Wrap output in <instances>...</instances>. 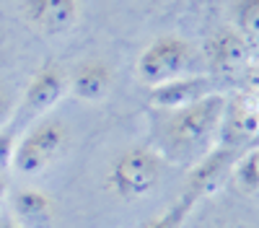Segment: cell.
Here are the masks:
<instances>
[{"label":"cell","mask_w":259,"mask_h":228,"mask_svg":"<svg viewBox=\"0 0 259 228\" xmlns=\"http://www.w3.org/2000/svg\"><path fill=\"white\" fill-rule=\"evenodd\" d=\"M228 99L218 91L202 96L200 101L189 104L184 109L168 112L163 122V158L174 161H197L205 156L215 143L223 124Z\"/></svg>","instance_id":"1"},{"label":"cell","mask_w":259,"mask_h":228,"mask_svg":"<svg viewBox=\"0 0 259 228\" xmlns=\"http://www.w3.org/2000/svg\"><path fill=\"white\" fill-rule=\"evenodd\" d=\"M197 68H200V55L194 50V44L177 34L156 36L140 52L135 62L138 78L148 83V86H158V83L174 80V78L194 75Z\"/></svg>","instance_id":"2"},{"label":"cell","mask_w":259,"mask_h":228,"mask_svg":"<svg viewBox=\"0 0 259 228\" xmlns=\"http://www.w3.org/2000/svg\"><path fill=\"white\" fill-rule=\"evenodd\" d=\"M166 169V158L150 145H133L109 169V187L124 200H138L156 190Z\"/></svg>","instance_id":"3"},{"label":"cell","mask_w":259,"mask_h":228,"mask_svg":"<svg viewBox=\"0 0 259 228\" xmlns=\"http://www.w3.org/2000/svg\"><path fill=\"white\" fill-rule=\"evenodd\" d=\"M68 140H70L68 124L57 117H45L18 140L13 169L24 176H36L47 171L62 156V151L68 148Z\"/></svg>","instance_id":"4"},{"label":"cell","mask_w":259,"mask_h":228,"mask_svg":"<svg viewBox=\"0 0 259 228\" xmlns=\"http://www.w3.org/2000/svg\"><path fill=\"white\" fill-rule=\"evenodd\" d=\"M21 13L34 31L45 36H60L78 24L80 0H24Z\"/></svg>","instance_id":"5"},{"label":"cell","mask_w":259,"mask_h":228,"mask_svg":"<svg viewBox=\"0 0 259 228\" xmlns=\"http://www.w3.org/2000/svg\"><path fill=\"white\" fill-rule=\"evenodd\" d=\"M241 156L239 148H228V145H218L215 143L212 148L200 156L197 161H194V166L189 169L187 174V192L194 195V197H202L212 190H218V187L223 184V179L231 174L236 158Z\"/></svg>","instance_id":"6"},{"label":"cell","mask_w":259,"mask_h":228,"mask_svg":"<svg viewBox=\"0 0 259 228\" xmlns=\"http://www.w3.org/2000/svg\"><path fill=\"white\" fill-rule=\"evenodd\" d=\"M207 94H212V78L194 73V75L158 83V86H148V104L161 112H177L200 101Z\"/></svg>","instance_id":"7"},{"label":"cell","mask_w":259,"mask_h":228,"mask_svg":"<svg viewBox=\"0 0 259 228\" xmlns=\"http://www.w3.org/2000/svg\"><path fill=\"white\" fill-rule=\"evenodd\" d=\"M65 94H68V73L50 62V65L39 68L31 75V80L26 83L21 107L26 109V114L41 117V114H47L50 109H55Z\"/></svg>","instance_id":"8"},{"label":"cell","mask_w":259,"mask_h":228,"mask_svg":"<svg viewBox=\"0 0 259 228\" xmlns=\"http://www.w3.org/2000/svg\"><path fill=\"white\" fill-rule=\"evenodd\" d=\"M259 132V104L249 96H236L226 104L223 124L218 132V145L228 148H244L249 140H254Z\"/></svg>","instance_id":"9"},{"label":"cell","mask_w":259,"mask_h":228,"mask_svg":"<svg viewBox=\"0 0 259 228\" xmlns=\"http://www.w3.org/2000/svg\"><path fill=\"white\" fill-rule=\"evenodd\" d=\"M114 88V68L104 60H80L68 73V91L89 104H99Z\"/></svg>","instance_id":"10"},{"label":"cell","mask_w":259,"mask_h":228,"mask_svg":"<svg viewBox=\"0 0 259 228\" xmlns=\"http://www.w3.org/2000/svg\"><path fill=\"white\" fill-rule=\"evenodd\" d=\"M13 207V220L24 228H52L55 220V205L47 192L36 190V187H24L11 197Z\"/></svg>","instance_id":"11"},{"label":"cell","mask_w":259,"mask_h":228,"mask_svg":"<svg viewBox=\"0 0 259 228\" xmlns=\"http://www.w3.org/2000/svg\"><path fill=\"white\" fill-rule=\"evenodd\" d=\"M249 57V41L236 31L223 29L207 41V62L215 73H233Z\"/></svg>","instance_id":"12"},{"label":"cell","mask_w":259,"mask_h":228,"mask_svg":"<svg viewBox=\"0 0 259 228\" xmlns=\"http://www.w3.org/2000/svg\"><path fill=\"white\" fill-rule=\"evenodd\" d=\"M233 24V29L249 41V47L259 44V0H236Z\"/></svg>","instance_id":"13"},{"label":"cell","mask_w":259,"mask_h":228,"mask_svg":"<svg viewBox=\"0 0 259 228\" xmlns=\"http://www.w3.org/2000/svg\"><path fill=\"white\" fill-rule=\"evenodd\" d=\"M231 176L244 192H259V145L241 151L231 169Z\"/></svg>","instance_id":"14"},{"label":"cell","mask_w":259,"mask_h":228,"mask_svg":"<svg viewBox=\"0 0 259 228\" xmlns=\"http://www.w3.org/2000/svg\"><path fill=\"white\" fill-rule=\"evenodd\" d=\"M194 202H197V197L189 195V192H184L174 205L168 207L166 213H161L158 218L143 223L140 228H184V225H187V220H189V213H192Z\"/></svg>","instance_id":"15"},{"label":"cell","mask_w":259,"mask_h":228,"mask_svg":"<svg viewBox=\"0 0 259 228\" xmlns=\"http://www.w3.org/2000/svg\"><path fill=\"white\" fill-rule=\"evenodd\" d=\"M16 132L3 127L0 130V174H6L8 169H13V158H16Z\"/></svg>","instance_id":"16"},{"label":"cell","mask_w":259,"mask_h":228,"mask_svg":"<svg viewBox=\"0 0 259 228\" xmlns=\"http://www.w3.org/2000/svg\"><path fill=\"white\" fill-rule=\"evenodd\" d=\"M13 114H16V101H13V96H11L8 88L0 86V130L8 127Z\"/></svg>","instance_id":"17"},{"label":"cell","mask_w":259,"mask_h":228,"mask_svg":"<svg viewBox=\"0 0 259 228\" xmlns=\"http://www.w3.org/2000/svg\"><path fill=\"white\" fill-rule=\"evenodd\" d=\"M0 228H24V225H18L11 215H0Z\"/></svg>","instance_id":"18"},{"label":"cell","mask_w":259,"mask_h":228,"mask_svg":"<svg viewBox=\"0 0 259 228\" xmlns=\"http://www.w3.org/2000/svg\"><path fill=\"white\" fill-rule=\"evenodd\" d=\"M249 80H251V86H256V88H259V65L249 68Z\"/></svg>","instance_id":"19"},{"label":"cell","mask_w":259,"mask_h":228,"mask_svg":"<svg viewBox=\"0 0 259 228\" xmlns=\"http://www.w3.org/2000/svg\"><path fill=\"white\" fill-rule=\"evenodd\" d=\"M6 195H8V184H6V176L0 174V205H3V200H6Z\"/></svg>","instance_id":"20"},{"label":"cell","mask_w":259,"mask_h":228,"mask_svg":"<svg viewBox=\"0 0 259 228\" xmlns=\"http://www.w3.org/2000/svg\"><path fill=\"white\" fill-rule=\"evenodd\" d=\"M256 138H259V132H256Z\"/></svg>","instance_id":"21"}]
</instances>
